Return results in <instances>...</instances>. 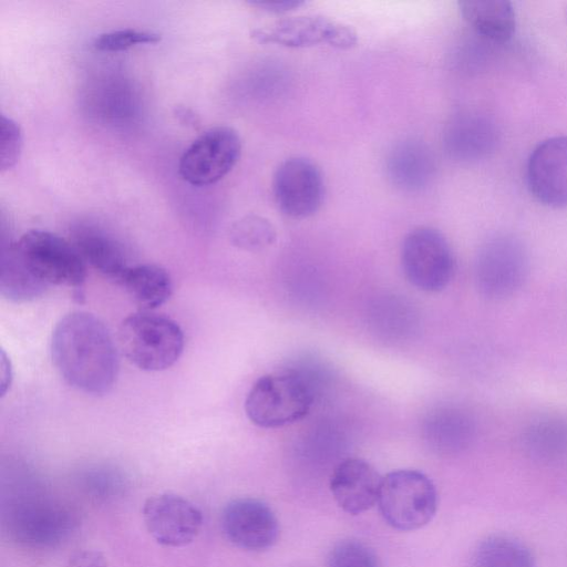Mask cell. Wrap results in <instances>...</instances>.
Returning a JSON list of instances; mask_svg holds the SVG:
<instances>
[{"label": "cell", "mask_w": 567, "mask_h": 567, "mask_svg": "<svg viewBox=\"0 0 567 567\" xmlns=\"http://www.w3.org/2000/svg\"><path fill=\"white\" fill-rule=\"evenodd\" d=\"M225 537L235 546L250 551L270 548L278 538L279 524L272 509L255 498H237L223 509Z\"/></svg>", "instance_id": "cell-12"}, {"label": "cell", "mask_w": 567, "mask_h": 567, "mask_svg": "<svg viewBox=\"0 0 567 567\" xmlns=\"http://www.w3.org/2000/svg\"><path fill=\"white\" fill-rule=\"evenodd\" d=\"M378 505L391 527L415 530L435 515L437 492L425 474L415 470H398L382 477Z\"/></svg>", "instance_id": "cell-5"}, {"label": "cell", "mask_w": 567, "mask_h": 567, "mask_svg": "<svg viewBox=\"0 0 567 567\" xmlns=\"http://www.w3.org/2000/svg\"><path fill=\"white\" fill-rule=\"evenodd\" d=\"M458 8L465 22L485 39L505 42L515 32V11L509 1L463 0Z\"/></svg>", "instance_id": "cell-18"}, {"label": "cell", "mask_w": 567, "mask_h": 567, "mask_svg": "<svg viewBox=\"0 0 567 567\" xmlns=\"http://www.w3.org/2000/svg\"><path fill=\"white\" fill-rule=\"evenodd\" d=\"M118 342L132 364L144 371H162L179 359L185 339L176 321L164 315L142 310L123 320Z\"/></svg>", "instance_id": "cell-3"}, {"label": "cell", "mask_w": 567, "mask_h": 567, "mask_svg": "<svg viewBox=\"0 0 567 567\" xmlns=\"http://www.w3.org/2000/svg\"><path fill=\"white\" fill-rule=\"evenodd\" d=\"M426 440L440 453L454 454L465 450L472 442L475 424L462 409L447 406L436 410L426 420Z\"/></svg>", "instance_id": "cell-19"}, {"label": "cell", "mask_w": 567, "mask_h": 567, "mask_svg": "<svg viewBox=\"0 0 567 567\" xmlns=\"http://www.w3.org/2000/svg\"><path fill=\"white\" fill-rule=\"evenodd\" d=\"M9 533L30 546H54L72 529L70 513L54 503L41 499L23 501L7 514Z\"/></svg>", "instance_id": "cell-13"}, {"label": "cell", "mask_w": 567, "mask_h": 567, "mask_svg": "<svg viewBox=\"0 0 567 567\" xmlns=\"http://www.w3.org/2000/svg\"><path fill=\"white\" fill-rule=\"evenodd\" d=\"M434 158L421 141L404 140L398 143L386 159V172L391 182L405 190L425 187L434 173Z\"/></svg>", "instance_id": "cell-16"}, {"label": "cell", "mask_w": 567, "mask_h": 567, "mask_svg": "<svg viewBox=\"0 0 567 567\" xmlns=\"http://www.w3.org/2000/svg\"><path fill=\"white\" fill-rule=\"evenodd\" d=\"M143 310H153L172 296L173 281L163 267L154 264L128 266L117 281Z\"/></svg>", "instance_id": "cell-20"}, {"label": "cell", "mask_w": 567, "mask_h": 567, "mask_svg": "<svg viewBox=\"0 0 567 567\" xmlns=\"http://www.w3.org/2000/svg\"><path fill=\"white\" fill-rule=\"evenodd\" d=\"M472 567H536L529 548L511 536L492 535L474 549Z\"/></svg>", "instance_id": "cell-22"}, {"label": "cell", "mask_w": 567, "mask_h": 567, "mask_svg": "<svg viewBox=\"0 0 567 567\" xmlns=\"http://www.w3.org/2000/svg\"><path fill=\"white\" fill-rule=\"evenodd\" d=\"M401 265L408 281L426 292L443 290L454 274V256L444 235L421 226L404 237Z\"/></svg>", "instance_id": "cell-6"}, {"label": "cell", "mask_w": 567, "mask_h": 567, "mask_svg": "<svg viewBox=\"0 0 567 567\" xmlns=\"http://www.w3.org/2000/svg\"><path fill=\"white\" fill-rule=\"evenodd\" d=\"M241 140L229 126H215L202 133L182 154L178 173L194 186H207L224 178L237 164Z\"/></svg>", "instance_id": "cell-8"}, {"label": "cell", "mask_w": 567, "mask_h": 567, "mask_svg": "<svg viewBox=\"0 0 567 567\" xmlns=\"http://www.w3.org/2000/svg\"><path fill=\"white\" fill-rule=\"evenodd\" d=\"M230 239L235 246L255 251L271 245L276 239V230L269 220L249 215L233 225Z\"/></svg>", "instance_id": "cell-24"}, {"label": "cell", "mask_w": 567, "mask_h": 567, "mask_svg": "<svg viewBox=\"0 0 567 567\" xmlns=\"http://www.w3.org/2000/svg\"><path fill=\"white\" fill-rule=\"evenodd\" d=\"M73 245L85 262L116 282L126 270V257L120 243L105 231L91 226L74 230Z\"/></svg>", "instance_id": "cell-17"}, {"label": "cell", "mask_w": 567, "mask_h": 567, "mask_svg": "<svg viewBox=\"0 0 567 567\" xmlns=\"http://www.w3.org/2000/svg\"><path fill=\"white\" fill-rule=\"evenodd\" d=\"M0 290L3 297L12 301H29L40 297L47 288L25 270L9 248L2 256Z\"/></svg>", "instance_id": "cell-23"}, {"label": "cell", "mask_w": 567, "mask_h": 567, "mask_svg": "<svg viewBox=\"0 0 567 567\" xmlns=\"http://www.w3.org/2000/svg\"><path fill=\"white\" fill-rule=\"evenodd\" d=\"M528 270V255L522 241L509 235L495 236L478 251L475 282L484 297L504 299L522 288Z\"/></svg>", "instance_id": "cell-7"}, {"label": "cell", "mask_w": 567, "mask_h": 567, "mask_svg": "<svg viewBox=\"0 0 567 567\" xmlns=\"http://www.w3.org/2000/svg\"><path fill=\"white\" fill-rule=\"evenodd\" d=\"M328 567H379L373 551L361 542L347 539L333 546Z\"/></svg>", "instance_id": "cell-26"}, {"label": "cell", "mask_w": 567, "mask_h": 567, "mask_svg": "<svg viewBox=\"0 0 567 567\" xmlns=\"http://www.w3.org/2000/svg\"><path fill=\"white\" fill-rule=\"evenodd\" d=\"M495 141L494 124L488 118L474 114L455 118L446 133L449 152L463 161L484 156L493 148Z\"/></svg>", "instance_id": "cell-21"}, {"label": "cell", "mask_w": 567, "mask_h": 567, "mask_svg": "<svg viewBox=\"0 0 567 567\" xmlns=\"http://www.w3.org/2000/svg\"><path fill=\"white\" fill-rule=\"evenodd\" d=\"M526 179L529 192L543 205L567 206V136L546 138L533 150Z\"/></svg>", "instance_id": "cell-14"}, {"label": "cell", "mask_w": 567, "mask_h": 567, "mask_svg": "<svg viewBox=\"0 0 567 567\" xmlns=\"http://www.w3.org/2000/svg\"><path fill=\"white\" fill-rule=\"evenodd\" d=\"M259 43H272L291 49L319 44L348 50L358 43L357 32L348 24L322 14L286 17L251 31Z\"/></svg>", "instance_id": "cell-9"}, {"label": "cell", "mask_w": 567, "mask_h": 567, "mask_svg": "<svg viewBox=\"0 0 567 567\" xmlns=\"http://www.w3.org/2000/svg\"><path fill=\"white\" fill-rule=\"evenodd\" d=\"M272 190L279 209L291 218H306L321 206L324 183L321 171L309 158L295 156L275 172Z\"/></svg>", "instance_id": "cell-10"}, {"label": "cell", "mask_w": 567, "mask_h": 567, "mask_svg": "<svg viewBox=\"0 0 567 567\" xmlns=\"http://www.w3.org/2000/svg\"><path fill=\"white\" fill-rule=\"evenodd\" d=\"M51 354L62 378L87 394L109 392L118 373V358L113 339L94 315L74 311L55 326Z\"/></svg>", "instance_id": "cell-1"}, {"label": "cell", "mask_w": 567, "mask_h": 567, "mask_svg": "<svg viewBox=\"0 0 567 567\" xmlns=\"http://www.w3.org/2000/svg\"><path fill=\"white\" fill-rule=\"evenodd\" d=\"M161 39L162 35L154 31L126 28L99 34L93 41V47L100 51L117 52L138 44L156 43Z\"/></svg>", "instance_id": "cell-25"}, {"label": "cell", "mask_w": 567, "mask_h": 567, "mask_svg": "<svg viewBox=\"0 0 567 567\" xmlns=\"http://www.w3.org/2000/svg\"><path fill=\"white\" fill-rule=\"evenodd\" d=\"M142 515L148 534L166 547L190 544L203 526L200 509L187 498L171 493L148 497Z\"/></svg>", "instance_id": "cell-11"}, {"label": "cell", "mask_w": 567, "mask_h": 567, "mask_svg": "<svg viewBox=\"0 0 567 567\" xmlns=\"http://www.w3.org/2000/svg\"><path fill=\"white\" fill-rule=\"evenodd\" d=\"M25 270L42 286L81 287L86 262L73 243L47 230L24 233L10 247Z\"/></svg>", "instance_id": "cell-4"}, {"label": "cell", "mask_w": 567, "mask_h": 567, "mask_svg": "<svg viewBox=\"0 0 567 567\" xmlns=\"http://www.w3.org/2000/svg\"><path fill=\"white\" fill-rule=\"evenodd\" d=\"M66 567H107V560L99 550L82 549L69 558Z\"/></svg>", "instance_id": "cell-28"}, {"label": "cell", "mask_w": 567, "mask_h": 567, "mask_svg": "<svg viewBox=\"0 0 567 567\" xmlns=\"http://www.w3.org/2000/svg\"><path fill=\"white\" fill-rule=\"evenodd\" d=\"M22 132L19 124L3 114L0 117V171L11 169L22 150Z\"/></svg>", "instance_id": "cell-27"}, {"label": "cell", "mask_w": 567, "mask_h": 567, "mask_svg": "<svg viewBox=\"0 0 567 567\" xmlns=\"http://www.w3.org/2000/svg\"><path fill=\"white\" fill-rule=\"evenodd\" d=\"M381 482L371 464L361 458H347L333 470L330 489L344 512L357 515L378 503Z\"/></svg>", "instance_id": "cell-15"}, {"label": "cell", "mask_w": 567, "mask_h": 567, "mask_svg": "<svg viewBox=\"0 0 567 567\" xmlns=\"http://www.w3.org/2000/svg\"><path fill=\"white\" fill-rule=\"evenodd\" d=\"M313 390L303 373L274 372L259 378L245 400L247 417L257 426L274 429L306 416L313 402Z\"/></svg>", "instance_id": "cell-2"}, {"label": "cell", "mask_w": 567, "mask_h": 567, "mask_svg": "<svg viewBox=\"0 0 567 567\" xmlns=\"http://www.w3.org/2000/svg\"><path fill=\"white\" fill-rule=\"evenodd\" d=\"M251 6L257 7L261 10L274 12V13H282L292 11L298 9L299 7L305 4V1L301 0H257L251 1Z\"/></svg>", "instance_id": "cell-29"}]
</instances>
